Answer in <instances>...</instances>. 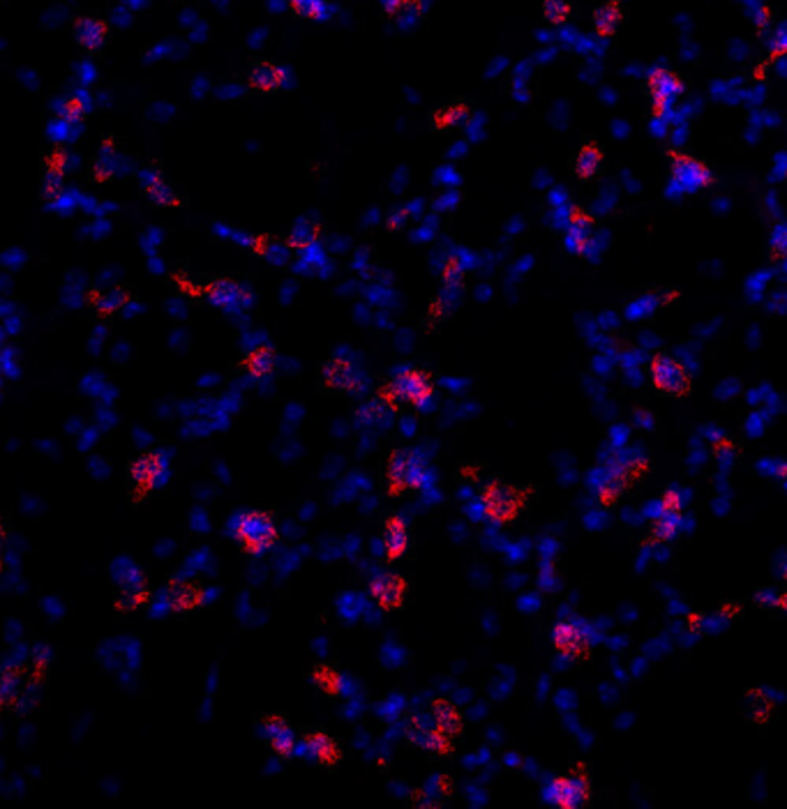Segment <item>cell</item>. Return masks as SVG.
<instances>
[{"label":"cell","mask_w":787,"mask_h":809,"mask_svg":"<svg viewBox=\"0 0 787 809\" xmlns=\"http://www.w3.org/2000/svg\"><path fill=\"white\" fill-rule=\"evenodd\" d=\"M651 464L647 457L630 455L614 461L601 473V477L594 485V501L601 510L617 508L619 501L649 473Z\"/></svg>","instance_id":"cell-1"},{"label":"cell","mask_w":787,"mask_h":809,"mask_svg":"<svg viewBox=\"0 0 787 809\" xmlns=\"http://www.w3.org/2000/svg\"><path fill=\"white\" fill-rule=\"evenodd\" d=\"M532 501V489L517 487L511 482L492 480L478 492V508L489 524H515Z\"/></svg>","instance_id":"cell-2"},{"label":"cell","mask_w":787,"mask_h":809,"mask_svg":"<svg viewBox=\"0 0 787 809\" xmlns=\"http://www.w3.org/2000/svg\"><path fill=\"white\" fill-rule=\"evenodd\" d=\"M379 395L398 411L405 404L414 408H425L434 399L436 381L434 376L423 367H402L379 387Z\"/></svg>","instance_id":"cell-3"},{"label":"cell","mask_w":787,"mask_h":809,"mask_svg":"<svg viewBox=\"0 0 787 809\" xmlns=\"http://www.w3.org/2000/svg\"><path fill=\"white\" fill-rule=\"evenodd\" d=\"M430 485V464L414 449H393L386 464V492L402 496L407 492H423Z\"/></svg>","instance_id":"cell-4"},{"label":"cell","mask_w":787,"mask_h":809,"mask_svg":"<svg viewBox=\"0 0 787 809\" xmlns=\"http://www.w3.org/2000/svg\"><path fill=\"white\" fill-rule=\"evenodd\" d=\"M543 798L554 807H589L594 800V779L586 763H575L568 772L554 775L543 788Z\"/></svg>","instance_id":"cell-5"},{"label":"cell","mask_w":787,"mask_h":809,"mask_svg":"<svg viewBox=\"0 0 787 809\" xmlns=\"http://www.w3.org/2000/svg\"><path fill=\"white\" fill-rule=\"evenodd\" d=\"M231 535L250 556H264L280 542V529L266 510H247L231 524Z\"/></svg>","instance_id":"cell-6"},{"label":"cell","mask_w":787,"mask_h":809,"mask_svg":"<svg viewBox=\"0 0 787 809\" xmlns=\"http://www.w3.org/2000/svg\"><path fill=\"white\" fill-rule=\"evenodd\" d=\"M405 735L411 745L423 751H430L434 757H451L455 751V741H458L455 735H451L439 725V719L434 717L432 710L411 715L405 722Z\"/></svg>","instance_id":"cell-7"},{"label":"cell","mask_w":787,"mask_h":809,"mask_svg":"<svg viewBox=\"0 0 787 809\" xmlns=\"http://www.w3.org/2000/svg\"><path fill=\"white\" fill-rule=\"evenodd\" d=\"M649 381L654 386L656 392H660L663 397L672 399H684L691 395L693 390V378L688 374L686 365L676 360L675 355L666 353V351H658V353L651 355L649 360Z\"/></svg>","instance_id":"cell-8"},{"label":"cell","mask_w":787,"mask_h":809,"mask_svg":"<svg viewBox=\"0 0 787 809\" xmlns=\"http://www.w3.org/2000/svg\"><path fill=\"white\" fill-rule=\"evenodd\" d=\"M166 477V457L160 449H144L128 466V493L132 502H141L160 487Z\"/></svg>","instance_id":"cell-9"},{"label":"cell","mask_w":787,"mask_h":809,"mask_svg":"<svg viewBox=\"0 0 787 809\" xmlns=\"http://www.w3.org/2000/svg\"><path fill=\"white\" fill-rule=\"evenodd\" d=\"M667 159H670V178L679 190L702 191L716 185V173L704 159L684 150H672Z\"/></svg>","instance_id":"cell-10"},{"label":"cell","mask_w":787,"mask_h":809,"mask_svg":"<svg viewBox=\"0 0 787 809\" xmlns=\"http://www.w3.org/2000/svg\"><path fill=\"white\" fill-rule=\"evenodd\" d=\"M644 90H647V97H649L651 116L666 118L672 109V102L684 95L686 81L675 69L656 67L644 79Z\"/></svg>","instance_id":"cell-11"},{"label":"cell","mask_w":787,"mask_h":809,"mask_svg":"<svg viewBox=\"0 0 787 809\" xmlns=\"http://www.w3.org/2000/svg\"><path fill=\"white\" fill-rule=\"evenodd\" d=\"M201 293L213 307L229 314L247 312L255 302V291L243 281H236L234 277H213L203 284Z\"/></svg>","instance_id":"cell-12"},{"label":"cell","mask_w":787,"mask_h":809,"mask_svg":"<svg viewBox=\"0 0 787 809\" xmlns=\"http://www.w3.org/2000/svg\"><path fill=\"white\" fill-rule=\"evenodd\" d=\"M552 648L561 660L586 662L594 653V639L580 620H559L552 627Z\"/></svg>","instance_id":"cell-13"},{"label":"cell","mask_w":787,"mask_h":809,"mask_svg":"<svg viewBox=\"0 0 787 809\" xmlns=\"http://www.w3.org/2000/svg\"><path fill=\"white\" fill-rule=\"evenodd\" d=\"M321 383L326 390L346 395V397H361L367 392L365 374L353 365L352 360L342 358V355L326 360L321 367Z\"/></svg>","instance_id":"cell-14"},{"label":"cell","mask_w":787,"mask_h":809,"mask_svg":"<svg viewBox=\"0 0 787 809\" xmlns=\"http://www.w3.org/2000/svg\"><path fill=\"white\" fill-rule=\"evenodd\" d=\"M367 592L381 611H399L405 607L409 582L398 572H377L367 582Z\"/></svg>","instance_id":"cell-15"},{"label":"cell","mask_w":787,"mask_h":809,"mask_svg":"<svg viewBox=\"0 0 787 809\" xmlns=\"http://www.w3.org/2000/svg\"><path fill=\"white\" fill-rule=\"evenodd\" d=\"M150 600V582L144 570L137 565H125L118 574L116 607L121 611H137Z\"/></svg>","instance_id":"cell-16"},{"label":"cell","mask_w":787,"mask_h":809,"mask_svg":"<svg viewBox=\"0 0 787 809\" xmlns=\"http://www.w3.org/2000/svg\"><path fill=\"white\" fill-rule=\"evenodd\" d=\"M381 549L386 561L393 563L405 558L411 549V530L398 512L386 514L381 521Z\"/></svg>","instance_id":"cell-17"},{"label":"cell","mask_w":787,"mask_h":809,"mask_svg":"<svg viewBox=\"0 0 787 809\" xmlns=\"http://www.w3.org/2000/svg\"><path fill=\"white\" fill-rule=\"evenodd\" d=\"M206 600V591L197 582L174 577L165 586V604L174 614H187L199 609Z\"/></svg>","instance_id":"cell-18"},{"label":"cell","mask_w":787,"mask_h":809,"mask_svg":"<svg viewBox=\"0 0 787 809\" xmlns=\"http://www.w3.org/2000/svg\"><path fill=\"white\" fill-rule=\"evenodd\" d=\"M289 79H291L289 69L282 63H275V60H259L247 72V85L255 93H261V95L277 93L289 84Z\"/></svg>","instance_id":"cell-19"},{"label":"cell","mask_w":787,"mask_h":809,"mask_svg":"<svg viewBox=\"0 0 787 809\" xmlns=\"http://www.w3.org/2000/svg\"><path fill=\"white\" fill-rule=\"evenodd\" d=\"M303 751L309 759L319 763V766L333 768L340 766L342 761V747L335 738H330L324 729H309L303 735Z\"/></svg>","instance_id":"cell-20"},{"label":"cell","mask_w":787,"mask_h":809,"mask_svg":"<svg viewBox=\"0 0 787 809\" xmlns=\"http://www.w3.org/2000/svg\"><path fill=\"white\" fill-rule=\"evenodd\" d=\"M594 233H596V219L594 215L582 208H573L568 212V222H566V244L573 254H586L591 247V240H594Z\"/></svg>","instance_id":"cell-21"},{"label":"cell","mask_w":787,"mask_h":809,"mask_svg":"<svg viewBox=\"0 0 787 809\" xmlns=\"http://www.w3.org/2000/svg\"><path fill=\"white\" fill-rule=\"evenodd\" d=\"M264 733H266V742L271 747V751L277 759H291L293 751H296V735H293L291 725L284 715H266L264 717Z\"/></svg>","instance_id":"cell-22"},{"label":"cell","mask_w":787,"mask_h":809,"mask_svg":"<svg viewBox=\"0 0 787 809\" xmlns=\"http://www.w3.org/2000/svg\"><path fill=\"white\" fill-rule=\"evenodd\" d=\"M240 369L250 376V378H255V381H268L277 369V351L271 344L252 346L240 358Z\"/></svg>","instance_id":"cell-23"},{"label":"cell","mask_w":787,"mask_h":809,"mask_svg":"<svg viewBox=\"0 0 787 809\" xmlns=\"http://www.w3.org/2000/svg\"><path fill=\"white\" fill-rule=\"evenodd\" d=\"M141 191L153 206L157 208H178L183 206V199L174 191V187L165 180V175L157 169H146L141 173Z\"/></svg>","instance_id":"cell-24"},{"label":"cell","mask_w":787,"mask_h":809,"mask_svg":"<svg viewBox=\"0 0 787 809\" xmlns=\"http://www.w3.org/2000/svg\"><path fill=\"white\" fill-rule=\"evenodd\" d=\"M626 19V7H623L622 0H605L603 5H598L591 14V23H594V32L598 38L610 40L617 35L619 26Z\"/></svg>","instance_id":"cell-25"},{"label":"cell","mask_w":787,"mask_h":809,"mask_svg":"<svg viewBox=\"0 0 787 809\" xmlns=\"http://www.w3.org/2000/svg\"><path fill=\"white\" fill-rule=\"evenodd\" d=\"M603 164H605V150H603L601 143L589 138L586 143H582L577 155H575L573 173L585 182H591L603 171Z\"/></svg>","instance_id":"cell-26"},{"label":"cell","mask_w":787,"mask_h":809,"mask_svg":"<svg viewBox=\"0 0 787 809\" xmlns=\"http://www.w3.org/2000/svg\"><path fill=\"white\" fill-rule=\"evenodd\" d=\"M469 116H471V104L467 100H452L432 111L430 125L434 132H451L462 128Z\"/></svg>","instance_id":"cell-27"},{"label":"cell","mask_w":787,"mask_h":809,"mask_svg":"<svg viewBox=\"0 0 787 809\" xmlns=\"http://www.w3.org/2000/svg\"><path fill=\"white\" fill-rule=\"evenodd\" d=\"M132 300V293L125 289V286H112V289H91L88 293V305L95 309L100 316H113L121 309H125V305Z\"/></svg>","instance_id":"cell-28"},{"label":"cell","mask_w":787,"mask_h":809,"mask_svg":"<svg viewBox=\"0 0 787 809\" xmlns=\"http://www.w3.org/2000/svg\"><path fill=\"white\" fill-rule=\"evenodd\" d=\"M75 38L85 51H100L109 42V23L97 16H81L75 23Z\"/></svg>","instance_id":"cell-29"},{"label":"cell","mask_w":787,"mask_h":809,"mask_svg":"<svg viewBox=\"0 0 787 809\" xmlns=\"http://www.w3.org/2000/svg\"><path fill=\"white\" fill-rule=\"evenodd\" d=\"M321 238H324V227L321 224L300 222L289 231L287 247L291 249L293 254H309V252L319 247Z\"/></svg>","instance_id":"cell-30"},{"label":"cell","mask_w":787,"mask_h":809,"mask_svg":"<svg viewBox=\"0 0 787 809\" xmlns=\"http://www.w3.org/2000/svg\"><path fill=\"white\" fill-rule=\"evenodd\" d=\"M395 413H398V408L390 406V404L377 392L372 399H367L365 404H361V408L356 411V418L358 422L365 424V427H386V424H390Z\"/></svg>","instance_id":"cell-31"},{"label":"cell","mask_w":787,"mask_h":809,"mask_svg":"<svg viewBox=\"0 0 787 809\" xmlns=\"http://www.w3.org/2000/svg\"><path fill=\"white\" fill-rule=\"evenodd\" d=\"M681 526H684V517L681 514L658 512L649 524L647 539H649L651 545H670V542H675L679 538Z\"/></svg>","instance_id":"cell-32"},{"label":"cell","mask_w":787,"mask_h":809,"mask_svg":"<svg viewBox=\"0 0 787 809\" xmlns=\"http://www.w3.org/2000/svg\"><path fill=\"white\" fill-rule=\"evenodd\" d=\"M430 710L434 713V717L439 719V725H442L448 733L455 735V738L462 735L464 715L452 701H448V698H436V701H432Z\"/></svg>","instance_id":"cell-33"},{"label":"cell","mask_w":787,"mask_h":809,"mask_svg":"<svg viewBox=\"0 0 787 809\" xmlns=\"http://www.w3.org/2000/svg\"><path fill=\"white\" fill-rule=\"evenodd\" d=\"M746 713H748L750 722L756 725H766L772 719L774 713V701L772 697L765 692L762 688H750L746 689Z\"/></svg>","instance_id":"cell-34"},{"label":"cell","mask_w":787,"mask_h":809,"mask_svg":"<svg viewBox=\"0 0 787 809\" xmlns=\"http://www.w3.org/2000/svg\"><path fill=\"white\" fill-rule=\"evenodd\" d=\"M312 680L326 697H340L342 694V676L330 664H317L312 671Z\"/></svg>","instance_id":"cell-35"},{"label":"cell","mask_w":787,"mask_h":809,"mask_svg":"<svg viewBox=\"0 0 787 809\" xmlns=\"http://www.w3.org/2000/svg\"><path fill=\"white\" fill-rule=\"evenodd\" d=\"M85 116H88V100L85 97L69 95L60 104V120L67 122V125H79L81 120H85Z\"/></svg>","instance_id":"cell-36"},{"label":"cell","mask_w":787,"mask_h":809,"mask_svg":"<svg viewBox=\"0 0 787 809\" xmlns=\"http://www.w3.org/2000/svg\"><path fill=\"white\" fill-rule=\"evenodd\" d=\"M287 5L305 22H319L326 16V0H287Z\"/></svg>","instance_id":"cell-37"},{"label":"cell","mask_w":787,"mask_h":809,"mask_svg":"<svg viewBox=\"0 0 787 809\" xmlns=\"http://www.w3.org/2000/svg\"><path fill=\"white\" fill-rule=\"evenodd\" d=\"M543 16L552 26H564L573 16V3L570 0H543Z\"/></svg>","instance_id":"cell-38"},{"label":"cell","mask_w":787,"mask_h":809,"mask_svg":"<svg viewBox=\"0 0 787 809\" xmlns=\"http://www.w3.org/2000/svg\"><path fill=\"white\" fill-rule=\"evenodd\" d=\"M22 676L23 669L16 667V664H5V669H3V682H0V688H3V701H5V706H12L14 697L19 694Z\"/></svg>","instance_id":"cell-39"},{"label":"cell","mask_w":787,"mask_h":809,"mask_svg":"<svg viewBox=\"0 0 787 809\" xmlns=\"http://www.w3.org/2000/svg\"><path fill=\"white\" fill-rule=\"evenodd\" d=\"M109 143H112V138H104V143H102V148H100V155H97V159H95V164L91 166V175L97 180V182H104V180H109L113 175V153L109 150Z\"/></svg>","instance_id":"cell-40"},{"label":"cell","mask_w":787,"mask_h":809,"mask_svg":"<svg viewBox=\"0 0 787 809\" xmlns=\"http://www.w3.org/2000/svg\"><path fill=\"white\" fill-rule=\"evenodd\" d=\"M69 169V155L63 148H54L44 157V175H58L65 178Z\"/></svg>","instance_id":"cell-41"},{"label":"cell","mask_w":787,"mask_h":809,"mask_svg":"<svg viewBox=\"0 0 787 809\" xmlns=\"http://www.w3.org/2000/svg\"><path fill=\"white\" fill-rule=\"evenodd\" d=\"M658 512L684 514V496H681L679 489L667 487L666 492L660 493V498H658Z\"/></svg>","instance_id":"cell-42"},{"label":"cell","mask_w":787,"mask_h":809,"mask_svg":"<svg viewBox=\"0 0 787 809\" xmlns=\"http://www.w3.org/2000/svg\"><path fill=\"white\" fill-rule=\"evenodd\" d=\"M427 794L434 796V798H432V805H442L443 800L451 798V794H452V784H451V779H448L446 775H434V778L430 779V787H427Z\"/></svg>","instance_id":"cell-43"},{"label":"cell","mask_w":787,"mask_h":809,"mask_svg":"<svg viewBox=\"0 0 787 809\" xmlns=\"http://www.w3.org/2000/svg\"><path fill=\"white\" fill-rule=\"evenodd\" d=\"M462 280H464V270H462V263H460L458 256H452V254L446 256V261H443V284L451 286V289H455V286L462 284Z\"/></svg>","instance_id":"cell-44"},{"label":"cell","mask_w":787,"mask_h":809,"mask_svg":"<svg viewBox=\"0 0 787 809\" xmlns=\"http://www.w3.org/2000/svg\"><path fill=\"white\" fill-rule=\"evenodd\" d=\"M769 252H772V259L783 261L787 259V224L776 227L772 236V243H769Z\"/></svg>","instance_id":"cell-45"},{"label":"cell","mask_w":787,"mask_h":809,"mask_svg":"<svg viewBox=\"0 0 787 809\" xmlns=\"http://www.w3.org/2000/svg\"><path fill=\"white\" fill-rule=\"evenodd\" d=\"M63 194V178L58 175H44L42 178V196L44 199H58Z\"/></svg>","instance_id":"cell-46"},{"label":"cell","mask_w":787,"mask_h":809,"mask_svg":"<svg viewBox=\"0 0 787 809\" xmlns=\"http://www.w3.org/2000/svg\"><path fill=\"white\" fill-rule=\"evenodd\" d=\"M787 56V31H781L776 35V40L772 42V51H769V63H776V60L785 58Z\"/></svg>","instance_id":"cell-47"},{"label":"cell","mask_w":787,"mask_h":809,"mask_svg":"<svg viewBox=\"0 0 787 809\" xmlns=\"http://www.w3.org/2000/svg\"><path fill=\"white\" fill-rule=\"evenodd\" d=\"M711 452H713V457H716V459H723V457H729V455H732V452H737V440L728 439V436H723V439H719V440H716V443L711 445Z\"/></svg>","instance_id":"cell-48"},{"label":"cell","mask_w":787,"mask_h":809,"mask_svg":"<svg viewBox=\"0 0 787 809\" xmlns=\"http://www.w3.org/2000/svg\"><path fill=\"white\" fill-rule=\"evenodd\" d=\"M776 600L778 591H774V588H760L756 595V604L762 609H776Z\"/></svg>","instance_id":"cell-49"},{"label":"cell","mask_w":787,"mask_h":809,"mask_svg":"<svg viewBox=\"0 0 787 809\" xmlns=\"http://www.w3.org/2000/svg\"><path fill=\"white\" fill-rule=\"evenodd\" d=\"M686 627H688V632H693V635H704V627H707V616L700 614V611H695V614H688Z\"/></svg>","instance_id":"cell-50"},{"label":"cell","mask_w":787,"mask_h":809,"mask_svg":"<svg viewBox=\"0 0 787 809\" xmlns=\"http://www.w3.org/2000/svg\"><path fill=\"white\" fill-rule=\"evenodd\" d=\"M402 7H405V0H381V12L389 19H399Z\"/></svg>","instance_id":"cell-51"},{"label":"cell","mask_w":787,"mask_h":809,"mask_svg":"<svg viewBox=\"0 0 787 809\" xmlns=\"http://www.w3.org/2000/svg\"><path fill=\"white\" fill-rule=\"evenodd\" d=\"M407 219H409V215H407L405 210H399V212H393V215H390L389 218V227L393 228V231H399V228H402V224L407 222Z\"/></svg>","instance_id":"cell-52"},{"label":"cell","mask_w":787,"mask_h":809,"mask_svg":"<svg viewBox=\"0 0 787 809\" xmlns=\"http://www.w3.org/2000/svg\"><path fill=\"white\" fill-rule=\"evenodd\" d=\"M741 614V604L739 602H723L720 604V616H725V618H734V616H739Z\"/></svg>","instance_id":"cell-53"},{"label":"cell","mask_w":787,"mask_h":809,"mask_svg":"<svg viewBox=\"0 0 787 809\" xmlns=\"http://www.w3.org/2000/svg\"><path fill=\"white\" fill-rule=\"evenodd\" d=\"M772 476L776 477V480L787 482V461H778V464L772 468Z\"/></svg>","instance_id":"cell-54"},{"label":"cell","mask_w":787,"mask_h":809,"mask_svg":"<svg viewBox=\"0 0 787 809\" xmlns=\"http://www.w3.org/2000/svg\"><path fill=\"white\" fill-rule=\"evenodd\" d=\"M776 609H778V611H787V588H785V591H778Z\"/></svg>","instance_id":"cell-55"},{"label":"cell","mask_w":787,"mask_h":809,"mask_svg":"<svg viewBox=\"0 0 787 809\" xmlns=\"http://www.w3.org/2000/svg\"><path fill=\"white\" fill-rule=\"evenodd\" d=\"M783 582L787 583V558H785V561H783Z\"/></svg>","instance_id":"cell-56"},{"label":"cell","mask_w":787,"mask_h":809,"mask_svg":"<svg viewBox=\"0 0 787 809\" xmlns=\"http://www.w3.org/2000/svg\"><path fill=\"white\" fill-rule=\"evenodd\" d=\"M785 180H787V164H785Z\"/></svg>","instance_id":"cell-57"}]
</instances>
